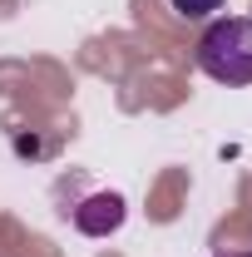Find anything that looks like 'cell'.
I'll use <instances>...</instances> for the list:
<instances>
[{
    "label": "cell",
    "instance_id": "277c9868",
    "mask_svg": "<svg viewBox=\"0 0 252 257\" xmlns=\"http://www.w3.org/2000/svg\"><path fill=\"white\" fill-rule=\"evenodd\" d=\"M237 257H252V252H237Z\"/></svg>",
    "mask_w": 252,
    "mask_h": 257
},
{
    "label": "cell",
    "instance_id": "6da1fadb",
    "mask_svg": "<svg viewBox=\"0 0 252 257\" xmlns=\"http://www.w3.org/2000/svg\"><path fill=\"white\" fill-rule=\"evenodd\" d=\"M198 69L218 84H232V89L252 84V20L247 15H227V20H213L203 30Z\"/></svg>",
    "mask_w": 252,
    "mask_h": 257
},
{
    "label": "cell",
    "instance_id": "7a4b0ae2",
    "mask_svg": "<svg viewBox=\"0 0 252 257\" xmlns=\"http://www.w3.org/2000/svg\"><path fill=\"white\" fill-rule=\"evenodd\" d=\"M129 218V203L119 193H89L79 208H74V227L84 232V237H109V232H119Z\"/></svg>",
    "mask_w": 252,
    "mask_h": 257
},
{
    "label": "cell",
    "instance_id": "3957f363",
    "mask_svg": "<svg viewBox=\"0 0 252 257\" xmlns=\"http://www.w3.org/2000/svg\"><path fill=\"white\" fill-rule=\"evenodd\" d=\"M183 20H208L213 10H222V0H168Z\"/></svg>",
    "mask_w": 252,
    "mask_h": 257
}]
</instances>
